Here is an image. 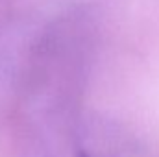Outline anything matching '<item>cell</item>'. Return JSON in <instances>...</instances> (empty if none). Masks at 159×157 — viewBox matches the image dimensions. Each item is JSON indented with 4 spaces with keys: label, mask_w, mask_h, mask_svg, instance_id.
Instances as JSON below:
<instances>
[{
    "label": "cell",
    "mask_w": 159,
    "mask_h": 157,
    "mask_svg": "<svg viewBox=\"0 0 159 157\" xmlns=\"http://www.w3.org/2000/svg\"><path fill=\"white\" fill-rule=\"evenodd\" d=\"M98 35V20L87 6L70 4L35 15L9 120L39 152L69 142L85 115L83 102L96 63Z\"/></svg>",
    "instance_id": "obj_1"
},
{
    "label": "cell",
    "mask_w": 159,
    "mask_h": 157,
    "mask_svg": "<svg viewBox=\"0 0 159 157\" xmlns=\"http://www.w3.org/2000/svg\"><path fill=\"white\" fill-rule=\"evenodd\" d=\"M67 144L69 157H157L137 131L106 115L85 113Z\"/></svg>",
    "instance_id": "obj_2"
},
{
    "label": "cell",
    "mask_w": 159,
    "mask_h": 157,
    "mask_svg": "<svg viewBox=\"0 0 159 157\" xmlns=\"http://www.w3.org/2000/svg\"><path fill=\"white\" fill-rule=\"evenodd\" d=\"M35 15L17 17L0 28V120H9L24 46Z\"/></svg>",
    "instance_id": "obj_3"
}]
</instances>
